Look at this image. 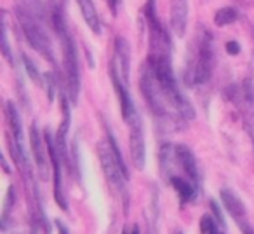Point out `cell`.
I'll use <instances>...</instances> for the list:
<instances>
[{
	"instance_id": "5bb4252c",
	"label": "cell",
	"mask_w": 254,
	"mask_h": 234,
	"mask_svg": "<svg viewBox=\"0 0 254 234\" xmlns=\"http://www.w3.org/2000/svg\"><path fill=\"white\" fill-rule=\"evenodd\" d=\"M219 196H221V203H223V206H225V210L237 220V222L246 219L247 210H246V206H244V203L239 199V196L233 194L230 189H221Z\"/></svg>"
},
{
	"instance_id": "30bf717a",
	"label": "cell",
	"mask_w": 254,
	"mask_h": 234,
	"mask_svg": "<svg viewBox=\"0 0 254 234\" xmlns=\"http://www.w3.org/2000/svg\"><path fill=\"white\" fill-rule=\"evenodd\" d=\"M129 128H131V135H129L131 159L138 170H143L146 163V145H145V133H143L141 119L129 124Z\"/></svg>"
},
{
	"instance_id": "cb8c5ba5",
	"label": "cell",
	"mask_w": 254,
	"mask_h": 234,
	"mask_svg": "<svg viewBox=\"0 0 254 234\" xmlns=\"http://www.w3.org/2000/svg\"><path fill=\"white\" fill-rule=\"evenodd\" d=\"M239 226H240V231H242V234H254V227L251 226L249 222H246V219L240 220Z\"/></svg>"
},
{
	"instance_id": "2e32d148",
	"label": "cell",
	"mask_w": 254,
	"mask_h": 234,
	"mask_svg": "<svg viewBox=\"0 0 254 234\" xmlns=\"http://www.w3.org/2000/svg\"><path fill=\"white\" fill-rule=\"evenodd\" d=\"M115 61L120 63L122 68V79L127 82L129 79V68H131V49H129V42L124 37H117L115 40Z\"/></svg>"
},
{
	"instance_id": "ffe728a7",
	"label": "cell",
	"mask_w": 254,
	"mask_h": 234,
	"mask_svg": "<svg viewBox=\"0 0 254 234\" xmlns=\"http://www.w3.org/2000/svg\"><path fill=\"white\" fill-rule=\"evenodd\" d=\"M23 63H25V68H26V72H28V77L32 79L35 84H44V79H42V75H40L39 68L35 67V63H33L26 54H23Z\"/></svg>"
},
{
	"instance_id": "4fadbf2b",
	"label": "cell",
	"mask_w": 254,
	"mask_h": 234,
	"mask_svg": "<svg viewBox=\"0 0 254 234\" xmlns=\"http://www.w3.org/2000/svg\"><path fill=\"white\" fill-rule=\"evenodd\" d=\"M171 28L176 35L183 37L188 26V0H173L171 2Z\"/></svg>"
},
{
	"instance_id": "7c38bea8",
	"label": "cell",
	"mask_w": 254,
	"mask_h": 234,
	"mask_svg": "<svg viewBox=\"0 0 254 234\" xmlns=\"http://www.w3.org/2000/svg\"><path fill=\"white\" fill-rule=\"evenodd\" d=\"M174 154H176L178 161H180L181 168H183V171L187 173V177L191 180V184H193L195 187H198V184H200V173H198L195 154L191 152L187 145H176L174 147Z\"/></svg>"
},
{
	"instance_id": "e0dca14e",
	"label": "cell",
	"mask_w": 254,
	"mask_h": 234,
	"mask_svg": "<svg viewBox=\"0 0 254 234\" xmlns=\"http://www.w3.org/2000/svg\"><path fill=\"white\" fill-rule=\"evenodd\" d=\"M171 185H173V189L178 192V196H180V199L183 203H188L191 201V199L195 198V194H197V191H195V185L190 184V182H187L185 178L181 177H171L169 178Z\"/></svg>"
},
{
	"instance_id": "4316f807",
	"label": "cell",
	"mask_w": 254,
	"mask_h": 234,
	"mask_svg": "<svg viewBox=\"0 0 254 234\" xmlns=\"http://www.w3.org/2000/svg\"><path fill=\"white\" fill-rule=\"evenodd\" d=\"M106 2H108V7H110V11H112L113 14H117V9H119L120 0H106Z\"/></svg>"
},
{
	"instance_id": "9a60e30c",
	"label": "cell",
	"mask_w": 254,
	"mask_h": 234,
	"mask_svg": "<svg viewBox=\"0 0 254 234\" xmlns=\"http://www.w3.org/2000/svg\"><path fill=\"white\" fill-rule=\"evenodd\" d=\"M77 4H78V9H80L82 16H84V21L87 23L91 32L99 35L103 30V25H101V18H99L94 2H92V0H77Z\"/></svg>"
},
{
	"instance_id": "ba28073f",
	"label": "cell",
	"mask_w": 254,
	"mask_h": 234,
	"mask_svg": "<svg viewBox=\"0 0 254 234\" xmlns=\"http://www.w3.org/2000/svg\"><path fill=\"white\" fill-rule=\"evenodd\" d=\"M139 86H141V93H143V96H145L146 103H148L150 110H152L155 116L167 119V102L162 96V93H160V88H159V84H157L155 77H153L152 70L148 68V65H146V68L143 70V75H141V79H139Z\"/></svg>"
},
{
	"instance_id": "f1b7e54d",
	"label": "cell",
	"mask_w": 254,
	"mask_h": 234,
	"mask_svg": "<svg viewBox=\"0 0 254 234\" xmlns=\"http://www.w3.org/2000/svg\"><path fill=\"white\" fill-rule=\"evenodd\" d=\"M178 234H181V233H178Z\"/></svg>"
},
{
	"instance_id": "d4e9b609",
	"label": "cell",
	"mask_w": 254,
	"mask_h": 234,
	"mask_svg": "<svg viewBox=\"0 0 254 234\" xmlns=\"http://www.w3.org/2000/svg\"><path fill=\"white\" fill-rule=\"evenodd\" d=\"M211 208H212V212H214V217H216V220H218V222L221 224L223 227H225V220H223V217H221V212H219L218 205H216L214 201L211 203Z\"/></svg>"
},
{
	"instance_id": "6da1fadb",
	"label": "cell",
	"mask_w": 254,
	"mask_h": 234,
	"mask_svg": "<svg viewBox=\"0 0 254 234\" xmlns=\"http://www.w3.org/2000/svg\"><path fill=\"white\" fill-rule=\"evenodd\" d=\"M148 68L152 70L167 105H171V109L176 110L181 119H187V121L193 119L195 110L178 86L173 65H171V54H150Z\"/></svg>"
},
{
	"instance_id": "83f0119b",
	"label": "cell",
	"mask_w": 254,
	"mask_h": 234,
	"mask_svg": "<svg viewBox=\"0 0 254 234\" xmlns=\"http://www.w3.org/2000/svg\"><path fill=\"white\" fill-rule=\"evenodd\" d=\"M129 234H141V231H139V227H138V226H134V227H132V231H131Z\"/></svg>"
},
{
	"instance_id": "d6986e66",
	"label": "cell",
	"mask_w": 254,
	"mask_h": 234,
	"mask_svg": "<svg viewBox=\"0 0 254 234\" xmlns=\"http://www.w3.org/2000/svg\"><path fill=\"white\" fill-rule=\"evenodd\" d=\"M237 18H239V12H237L235 7H221L216 11L214 14V25L216 26H228L232 25V23L237 21Z\"/></svg>"
},
{
	"instance_id": "44dd1931",
	"label": "cell",
	"mask_w": 254,
	"mask_h": 234,
	"mask_svg": "<svg viewBox=\"0 0 254 234\" xmlns=\"http://www.w3.org/2000/svg\"><path fill=\"white\" fill-rule=\"evenodd\" d=\"M16 203V191H14V187H9V191H7V196H5V205H4V219H2V224H4V231H7L5 229V226H7V219H9V212H11V208H12V205Z\"/></svg>"
},
{
	"instance_id": "484cf974",
	"label": "cell",
	"mask_w": 254,
	"mask_h": 234,
	"mask_svg": "<svg viewBox=\"0 0 254 234\" xmlns=\"http://www.w3.org/2000/svg\"><path fill=\"white\" fill-rule=\"evenodd\" d=\"M56 227H58V234H70V231H68V227L64 226L61 220H56Z\"/></svg>"
},
{
	"instance_id": "3957f363",
	"label": "cell",
	"mask_w": 254,
	"mask_h": 234,
	"mask_svg": "<svg viewBox=\"0 0 254 234\" xmlns=\"http://www.w3.org/2000/svg\"><path fill=\"white\" fill-rule=\"evenodd\" d=\"M212 67H214V44H212L211 32L202 28L197 39V54L195 60L190 63V84L200 86L209 81L212 74Z\"/></svg>"
},
{
	"instance_id": "ac0fdd59",
	"label": "cell",
	"mask_w": 254,
	"mask_h": 234,
	"mask_svg": "<svg viewBox=\"0 0 254 234\" xmlns=\"http://www.w3.org/2000/svg\"><path fill=\"white\" fill-rule=\"evenodd\" d=\"M106 142H108L110 149H112L113 157H115L117 164H119V166H120V170H122L124 177H126L127 180H129V170H127V164H126V161H124L122 150H120L119 143H117L115 136H113V133H112V129H110V128H106Z\"/></svg>"
},
{
	"instance_id": "603a6c76",
	"label": "cell",
	"mask_w": 254,
	"mask_h": 234,
	"mask_svg": "<svg viewBox=\"0 0 254 234\" xmlns=\"http://www.w3.org/2000/svg\"><path fill=\"white\" fill-rule=\"evenodd\" d=\"M226 53L232 54V56H235V54L240 53V46L239 42H235V40H230V42H226Z\"/></svg>"
},
{
	"instance_id": "7402d4cb",
	"label": "cell",
	"mask_w": 254,
	"mask_h": 234,
	"mask_svg": "<svg viewBox=\"0 0 254 234\" xmlns=\"http://www.w3.org/2000/svg\"><path fill=\"white\" fill-rule=\"evenodd\" d=\"M2 54L7 58L9 63H12L11 47H9V42H7V25H5V19L2 21Z\"/></svg>"
},
{
	"instance_id": "5b68a950",
	"label": "cell",
	"mask_w": 254,
	"mask_h": 234,
	"mask_svg": "<svg viewBox=\"0 0 254 234\" xmlns=\"http://www.w3.org/2000/svg\"><path fill=\"white\" fill-rule=\"evenodd\" d=\"M5 114H7V122L9 129H11V136L9 140V147H11V154L14 157V161L26 170V149H25V135H23V126L21 119H19L18 109L12 102H7L5 105Z\"/></svg>"
},
{
	"instance_id": "8992f818",
	"label": "cell",
	"mask_w": 254,
	"mask_h": 234,
	"mask_svg": "<svg viewBox=\"0 0 254 234\" xmlns=\"http://www.w3.org/2000/svg\"><path fill=\"white\" fill-rule=\"evenodd\" d=\"M44 140L47 143V152H49V159L51 164H53V177H54V199H56L58 206H60L63 212H68V203L66 198H64V192H63V173H61V166H63V156L60 152V147H58L56 138L53 136V133L47 129L44 133Z\"/></svg>"
},
{
	"instance_id": "9c48e42d",
	"label": "cell",
	"mask_w": 254,
	"mask_h": 234,
	"mask_svg": "<svg viewBox=\"0 0 254 234\" xmlns=\"http://www.w3.org/2000/svg\"><path fill=\"white\" fill-rule=\"evenodd\" d=\"M110 79H112V84H113V88H115L117 96H119L124 121H126L127 124H132V122L139 121V114H138V110H136L134 103H132V98H131V95H129L127 84H124V82L120 81V75L117 74V65L113 60H112V63H110Z\"/></svg>"
},
{
	"instance_id": "52a82bcc",
	"label": "cell",
	"mask_w": 254,
	"mask_h": 234,
	"mask_svg": "<svg viewBox=\"0 0 254 234\" xmlns=\"http://www.w3.org/2000/svg\"><path fill=\"white\" fill-rule=\"evenodd\" d=\"M98 156H99V161H101L103 171H105V177H106V180H108V184L115 189L117 194H120L127 201V187H126L127 178L124 177L122 170H120V166L117 164V161H115V157H113L108 142L99 143Z\"/></svg>"
},
{
	"instance_id": "7a4b0ae2",
	"label": "cell",
	"mask_w": 254,
	"mask_h": 234,
	"mask_svg": "<svg viewBox=\"0 0 254 234\" xmlns=\"http://www.w3.org/2000/svg\"><path fill=\"white\" fill-rule=\"evenodd\" d=\"M16 14H18V21L21 25V30L25 33L26 40L30 42V46L40 53L47 61L54 63V56H53V42H51V37L47 35L46 28L40 23L39 14L33 11L32 7H23L19 5L16 9Z\"/></svg>"
},
{
	"instance_id": "8fae6325",
	"label": "cell",
	"mask_w": 254,
	"mask_h": 234,
	"mask_svg": "<svg viewBox=\"0 0 254 234\" xmlns=\"http://www.w3.org/2000/svg\"><path fill=\"white\" fill-rule=\"evenodd\" d=\"M30 143H32V152L33 157H35V164H37V170H39V175L42 180H47L49 178V161H47V143L46 140L42 142V135L40 131L37 129V124H32L30 128Z\"/></svg>"
},
{
	"instance_id": "277c9868",
	"label": "cell",
	"mask_w": 254,
	"mask_h": 234,
	"mask_svg": "<svg viewBox=\"0 0 254 234\" xmlns=\"http://www.w3.org/2000/svg\"><path fill=\"white\" fill-rule=\"evenodd\" d=\"M61 46H63V65H64V74H66V91L70 96L71 103H77L78 93H80V70H78V54L77 46L71 37L70 30H64L60 35Z\"/></svg>"
}]
</instances>
